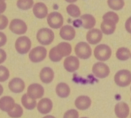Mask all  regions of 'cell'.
I'll return each instance as SVG.
<instances>
[{
  "mask_svg": "<svg viewBox=\"0 0 131 118\" xmlns=\"http://www.w3.org/2000/svg\"><path fill=\"white\" fill-rule=\"evenodd\" d=\"M130 117H131V114H130Z\"/></svg>",
  "mask_w": 131,
  "mask_h": 118,
  "instance_id": "obj_45",
  "label": "cell"
},
{
  "mask_svg": "<svg viewBox=\"0 0 131 118\" xmlns=\"http://www.w3.org/2000/svg\"><path fill=\"white\" fill-rule=\"evenodd\" d=\"M47 22L49 26L53 29H59L62 26L64 18L60 13L52 12L47 16Z\"/></svg>",
  "mask_w": 131,
  "mask_h": 118,
  "instance_id": "obj_9",
  "label": "cell"
},
{
  "mask_svg": "<svg viewBox=\"0 0 131 118\" xmlns=\"http://www.w3.org/2000/svg\"><path fill=\"white\" fill-rule=\"evenodd\" d=\"M31 40L27 36H21L15 42V49L20 55H25L31 50Z\"/></svg>",
  "mask_w": 131,
  "mask_h": 118,
  "instance_id": "obj_5",
  "label": "cell"
},
{
  "mask_svg": "<svg viewBox=\"0 0 131 118\" xmlns=\"http://www.w3.org/2000/svg\"><path fill=\"white\" fill-rule=\"evenodd\" d=\"M55 92L57 95L61 98H68L71 93L70 87L67 84L64 82H60L57 85L55 88Z\"/></svg>",
  "mask_w": 131,
  "mask_h": 118,
  "instance_id": "obj_23",
  "label": "cell"
},
{
  "mask_svg": "<svg viewBox=\"0 0 131 118\" xmlns=\"http://www.w3.org/2000/svg\"><path fill=\"white\" fill-rule=\"evenodd\" d=\"M8 89L14 93H21L25 91V83L20 78H14L8 83Z\"/></svg>",
  "mask_w": 131,
  "mask_h": 118,
  "instance_id": "obj_13",
  "label": "cell"
},
{
  "mask_svg": "<svg viewBox=\"0 0 131 118\" xmlns=\"http://www.w3.org/2000/svg\"><path fill=\"white\" fill-rule=\"evenodd\" d=\"M10 30L16 35H23L28 30L26 22L19 19H14L9 25Z\"/></svg>",
  "mask_w": 131,
  "mask_h": 118,
  "instance_id": "obj_8",
  "label": "cell"
},
{
  "mask_svg": "<svg viewBox=\"0 0 131 118\" xmlns=\"http://www.w3.org/2000/svg\"><path fill=\"white\" fill-rule=\"evenodd\" d=\"M130 58H131V55H130Z\"/></svg>",
  "mask_w": 131,
  "mask_h": 118,
  "instance_id": "obj_46",
  "label": "cell"
},
{
  "mask_svg": "<svg viewBox=\"0 0 131 118\" xmlns=\"http://www.w3.org/2000/svg\"><path fill=\"white\" fill-rule=\"evenodd\" d=\"M10 77V71L4 66H0V82H4L8 80Z\"/></svg>",
  "mask_w": 131,
  "mask_h": 118,
  "instance_id": "obj_32",
  "label": "cell"
},
{
  "mask_svg": "<svg viewBox=\"0 0 131 118\" xmlns=\"http://www.w3.org/2000/svg\"><path fill=\"white\" fill-rule=\"evenodd\" d=\"M42 118H56V117H54L53 115H45V116L43 117Z\"/></svg>",
  "mask_w": 131,
  "mask_h": 118,
  "instance_id": "obj_42",
  "label": "cell"
},
{
  "mask_svg": "<svg viewBox=\"0 0 131 118\" xmlns=\"http://www.w3.org/2000/svg\"><path fill=\"white\" fill-rule=\"evenodd\" d=\"M92 103L91 99L88 96H79L75 100V106L80 110H85L89 109Z\"/></svg>",
  "mask_w": 131,
  "mask_h": 118,
  "instance_id": "obj_18",
  "label": "cell"
},
{
  "mask_svg": "<svg viewBox=\"0 0 131 118\" xmlns=\"http://www.w3.org/2000/svg\"><path fill=\"white\" fill-rule=\"evenodd\" d=\"M80 118H88V117H80Z\"/></svg>",
  "mask_w": 131,
  "mask_h": 118,
  "instance_id": "obj_43",
  "label": "cell"
},
{
  "mask_svg": "<svg viewBox=\"0 0 131 118\" xmlns=\"http://www.w3.org/2000/svg\"><path fill=\"white\" fill-rule=\"evenodd\" d=\"M114 80L118 87H128L131 84V72L127 69L119 70L114 75Z\"/></svg>",
  "mask_w": 131,
  "mask_h": 118,
  "instance_id": "obj_3",
  "label": "cell"
},
{
  "mask_svg": "<svg viewBox=\"0 0 131 118\" xmlns=\"http://www.w3.org/2000/svg\"><path fill=\"white\" fill-rule=\"evenodd\" d=\"M7 8V4L5 0H0V14L4 13Z\"/></svg>",
  "mask_w": 131,
  "mask_h": 118,
  "instance_id": "obj_39",
  "label": "cell"
},
{
  "mask_svg": "<svg viewBox=\"0 0 131 118\" xmlns=\"http://www.w3.org/2000/svg\"><path fill=\"white\" fill-rule=\"evenodd\" d=\"M7 42V37L3 32H0V48L3 47Z\"/></svg>",
  "mask_w": 131,
  "mask_h": 118,
  "instance_id": "obj_36",
  "label": "cell"
},
{
  "mask_svg": "<svg viewBox=\"0 0 131 118\" xmlns=\"http://www.w3.org/2000/svg\"><path fill=\"white\" fill-rule=\"evenodd\" d=\"M92 71L94 76L98 78H105L110 74L109 67L103 62H98L94 64L92 67Z\"/></svg>",
  "mask_w": 131,
  "mask_h": 118,
  "instance_id": "obj_7",
  "label": "cell"
},
{
  "mask_svg": "<svg viewBox=\"0 0 131 118\" xmlns=\"http://www.w3.org/2000/svg\"><path fill=\"white\" fill-rule=\"evenodd\" d=\"M48 56L49 58L50 59V61H52V62H59L62 59V57L60 56V55H59V53H57V51L55 46L52 48L50 50Z\"/></svg>",
  "mask_w": 131,
  "mask_h": 118,
  "instance_id": "obj_31",
  "label": "cell"
},
{
  "mask_svg": "<svg viewBox=\"0 0 131 118\" xmlns=\"http://www.w3.org/2000/svg\"><path fill=\"white\" fill-rule=\"evenodd\" d=\"M103 20L104 19H109L111 21H114L116 24L119 22V16L116 13L114 12H107L102 17Z\"/></svg>",
  "mask_w": 131,
  "mask_h": 118,
  "instance_id": "obj_33",
  "label": "cell"
},
{
  "mask_svg": "<svg viewBox=\"0 0 131 118\" xmlns=\"http://www.w3.org/2000/svg\"><path fill=\"white\" fill-rule=\"evenodd\" d=\"M34 0H17V7L23 10L30 9L34 5Z\"/></svg>",
  "mask_w": 131,
  "mask_h": 118,
  "instance_id": "obj_30",
  "label": "cell"
},
{
  "mask_svg": "<svg viewBox=\"0 0 131 118\" xmlns=\"http://www.w3.org/2000/svg\"><path fill=\"white\" fill-rule=\"evenodd\" d=\"M63 66L66 71L69 73H73L79 69L80 61L77 56L70 55L64 59Z\"/></svg>",
  "mask_w": 131,
  "mask_h": 118,
  "instance_id": "obj_11",
  "label": "cell"
},
{
  "mask_svg": "<svg viewBox=\"0 0 131 118\" xmlns=\"http://www.w3.org/2000/svg\"><path fill=\"white\" fill-rule=\"evenodd\" d=\"M107 5L113 10H120L125 5L124 0H107Z\"/></svg>",
  "mask_w": 131,
  "mask_h": 118,
  "instance_id": "obj_29",
  "label": "cell"
},
{
  "mask_svg": "<svg viewBox=\"0 0 131 118\" xmlns=\"http://www.w3.org/2000/svg\"><path fill=\"white\" fill-rule=\"evenodd\" d=\"M79 113L75 109H70L67 110L64 114L63 118H79Z\"/></svg>",
  "mask_w": 131,
  "mask_h": 118,
  "instance_id": "obj_34",
  "label": "cell"
},
{
  "mask_svg": "<svg viewBox=\"0 0 131 118\" xmlns=\"http://www.w3.org/2000/svg\"><path fill=\"white\" fill-rule=\"evenodd\" d=\"M3 91H4V89H3V87L2 86L1 84H0V96H2L3 93Z\"/></svg>",
  "mask_w": 131,
  "mask_h": 118,
  "instance_id": "obj_40",
  "label": "cell"
},
{
  "mask_svg": "<svg viewBox=\"0 0 131 118\" xmlns=\"http://www.w3.org/2000/svg\"><path fill=\"white\" fill-rule=\"evenodd\" d=\"M7 59V53L4 50L0 48V65L3 64Z\"/></svg>",
  "mask_w": 131,
  "mask_h": 118,
  "instance_id": "obj_37",
  "label": "cell"
},
{
  "mask_svg": "<svg viewBox=\"0 0 131 118\" xmlns=\"http://www.w3.org/2000/svg\"><path fill=\"white\" fill-rule=\"evenodd\" d=\"M8 25V19L5 16L0 14V30H3L7 27Z\"/></svg>",
  "mask_w": 131,
  "mask_h": 118,
  "instance_id": "obj_35",
  "label": "cell"
},
{
  "mask_svg": "<svg viewBox=\"0 0 131 118\" xmlns=\"http://www.w3.org/2000/svg\"><path fill=\"white\" fill-rule=\"evenodd\" d=\"M59 36L62 39L70 41L75 39L76 36V31L73 26L70 25H65L60 28Z\"/></svg>",
  "mask_w": 131,
  "mask_h": 118,
  "instance_id": "obj_14",
  "label": "cell"
},
{
  "mask_svg": "<svg viewBox=\"0 0 131 118\" xmlns=\"http://www.w3.org/2000/svg\"><path fill=\"white\" fill-rule=\"evenodd\" d=\"M131 52L127 48L121 47L116 51V57L120 61H126L130 58Z\"/></svg>",
  "mask_w": 131,
  "mask_h": 118,
  "instance_id": "obj_26",
  "label": "cell"
},
{
  "mask_svg": "<svg viewBox=\"0 0 131 118\" xmlns=\"http://www.w3.org/2000/svg\"><path fill=\"white\" fill-rule=\"evenodd\" d=\"M66 12L71 17L77 18L81 16V11L77 5L74 4H70L66 7Z\"/></svg>",
  "mask_w": 131,
  "mask_h": 118,
  "instance_id": "obj_27",
  "label": "cell"
},
{
  "mask_svg": "<svg viewBox=\"0 0 131 118\" xmlns=\"http://www.w3.org/2000/svg\"><path fill=\"white\" fill-rule=\"evenodd\" d=\"M37 109L41 114H49L53 109L52 101L48 98L41 99L37 105Z\"/></svg>",
  "mask_w": 131,
  "mask_h": 118,
  "instance_id": "obj_15",
  "label": "cell"
},
{
  "mask_svg": "<svg viewBox=\"0 0 131 118\" xmlns=\"http://www.w3.org/2000/svg\"><path fill=\"white\" fill-rule=\"evenodd\" d=\"M103 38V33L100 29L93 28L89 30L86 34V40L88 44L91 45L98 44Z\"/></svg>",
  "mask_w": 131,
  "mask_h": 118,
  "instance_id": "obj_12",
  "label": "cell"
},
{
  "mask_svg": "<svg viewBox=\"0 0 131 118\" xmlns=\"http://www.w3.org/2000/svg\"><path fill=\"white\" fill-rule=\"evenodd\" d=\"M125 27L127 32L128 33H131V17H128L127 19L125 22Z\"/></svg>",
  "mask_w": 131,
  "mask_h": 118,
  "instance_id": "obj_38",
  "label": "cell"
},
{
  "mask_svg": "<svg viewBox=\"0 0 131 118\" xmlns=\"http://www.w3.org/2000/svg\"><path fill=\"white\" fill-rule=\"evenodd\" d=\"M16 105L14 99L9 96H5L0 98V110L8 112L14 107Z\"/></svg>",
  "mask_w": 131,
  "mask_h": 118,
  "instance_id": "obj_16",
  "label": "cell"
},
{
  "mask_svg": "<svg viewBox=\"0 0 131 118\" xmlns=\"http://www.w3.org/2000/svg\"><path fill=\"white\" fill-rule=\"evenodd\" d=\"M21 103L25 109L28 110H34L37 105L36 100H34L29 97L27 93L24 94L21 97Z\"/></svg>",
  "mask_w": 131,
  "mask_h": 118,
  "instance_id": "obj_25",
  "label": "cell"
},
{
  "mask_svg": "<svg viewBox=\"0 0 131 118\" xmlns=\"http://www.w3.org/2000/svg\"><path fill=\"white\" fill-rule=\"evenodd\" d=\"M100 28L102 33L109 36L115 32L116 28V24L114 21L109 19H104L100 25Z\"/></svg>",
  "mask_w": 131,
  "mask_h": 118,
  "instance_id": "obj_21",
  "label": "cell"
},
{
  "mask_svg": "<svg viewBox=\"0 0 131 118\" xmlns=\"http://www.w3.org/2000/svg\"><path fill=\"white\" fill-rule=\"evenodd\" d=\"M27 95L34 100L42 98L45 95V89L39 84H31L27 88Z\"/></svg>",
  "mask_w": 131,
  "mask_h": 118,
  "instance_id": "obj_10",
  "label": "cell"
},
{
  "mask_svg": "<svg viewBox=\"0 0 131 118\" xmlns=\"http://www.w3.org/2000/svg\"><path fill=\"white\" fill-rule=\"evenodd\" d=\"M74 51L77 57L82 60H87L92 55V50L90 45L85 42H78L75 46Z\"/></svg>",
  "mask_w": 131,
  "mask_h": 118,
  "instance_id": "obj_4",
  "label": "cell"
},
{
  "mask_svg": "<svg viewBox=\"0 0 131 118\" xmlns=\"http://www.w3.org/2000/svg\"><path fill=\"white\" fill-rule=\"evenodd\" d=\"M55 73L53 70L49 67H43L39 73V78L42 83L45 84H50L53 80Z\"/></svg>",
  "mask_w": 131,
  "mask_h": 118,
  "instance_id": "obj_20",
  "label": "cell"
},
{
  "mask_svg": "<svg viewBox=\"0 0 131 118\" xmlns=\"http://www.w3.org/2000/svg\"><path fill=\"white\" fill-rule=\"evenodd\" d=\"M130 91H131V87H130Z\"/></svg>",
  "mask_w": 131,
  "mask_h": 118,
  "instance_id": "obj_44",
  "label": "cell"
},
{
  "mask_svg": "<svg viewBox=\"0 0 131 118\" xmlns=\"http://www.w3.org/2000/svg\"><path fill=\"white\" fill-rule=\"evenodd\" d=\"M66 2H68V3H75V2H76L77 1V0H65Z\"/></svg>",
  "mask_w": 131,
  "mask_h": 118,
  "instance_id": "obj_41",
  "label": "cell"
},
{
  "mask_svg": "<svg viewBox=\"0 0 131 118\" xmlns=\"http://www.w3.org/2000/svg\"><path fill=\"white\" fill-rule=\"evenodd\" d=\"M36 38L40 44H42V46H48L53 41L55 34L51 29L42 28L38 30Z\"/></svg>",
  "mask_w": 131,
  "mask_h": 118,
  "instance_id": "obj_1",
  "label": "cell"
},
{
  "mask_svg": "<svg viewBox=\"0 0 131 118\" xmlns=\"http://www.w3.org/2000/svg\"><path fill=\"white\" fill-rule=\"evenodd\" d=\"M7 114L11 118H20L23 114V109L21 105L16 103L14 109L7 112Z\"/></svg>",
  "mask_w": 131,
  "mask_h": 118,
  "instance_id": "obj_28",
  "label": "cell"
},
{
  "mask_svg": "<svg viewBox=\"0 0 131 118\" xmlns=\"http://www.w3.org/2000/svg\"><path fill=\"white\" fill-rule=\"evenodd\" d=\"M112 55V50L105 44H98L94 49V56L96 60L100 62L108 61Z\"/></svg>",
  "mask_w": 131,
  "mask_h": 118,
  "instance_id": "obj_2",
  "label": "cell"
},
{
  "mask_svg": "<svg viewBox=\"0 0 131 118\" xmlns=\"http://www.w3.org/2000/svg\"><path fill=\"white\" fill-rule=\"evenodd\" d=\"M47 56V50L44 46H37L30 50L28 58L34 63H39L43 61Z\"/></svg>",
  "mask_w": 131,
  "mask_h": 118,
  "instance_id": "obj_6",
  "label": "cell"
},
{
  "mask_svg": "<svg viewBox=\"0 0 131 118\" xmlns=\"http://www.w3.org/2000/svg\"><path fill=\"white\" fill-rule=\"evenodd\" d=\"M80 20L82 22V25L86 30H91L94 28L96 25V19L91 14H84L80 16Z\"/></svg>",
  "mask_w": 131,
  "mask_h": 118,
  "instance_id": "obj_24",
  "label": "cell"
},
{
  "mask_svg": "<svg viewBox=\"0 0 131 118\" xmlns=\"http://www.w3.org/2000/svg\"><path fill=\"white\" fill-rule=\"evenodd\" d=\"M57 51L62 57H67L72 53V46L69 42H62L55 46Z\"/></svg>",
  "mask_w": 131,
  "mask_h": 118,
  "instance_id": "obj_22",
  "label": "cell"
},
{
  "mask_svg": "<svg viewBox=\"0 0 131 118\" xmlns=\"http://www.w3.org/2000/svg\"><path fill=\"white\" fill-rule=\"evenodd\" d=\"M114 113L118 118H127L130 113L128 104L125 102H119L114 107Z\"/></svg>",
  "mask_w": 131,
  "mask_h": 118,
  "instance_id": "obj_17",
  "label": "cell"
},
{
  "mask_svg": "<svg viewBox=\"0 0 131 118\" xmlns=\"http://www.w3.org/2000/svg\"><path fill=\"white\" fill-rule=\"evenodd\" d=\"M33 13L37 18L42 19L45 18L48 15V7L45 3L42 2L36 3L33 7Z\"/></svg>",
  "mask_w": 131,
  "mask_h": 118,
  "instance_id": "obj_19",
  "label": "cell"
}]
</instances>
